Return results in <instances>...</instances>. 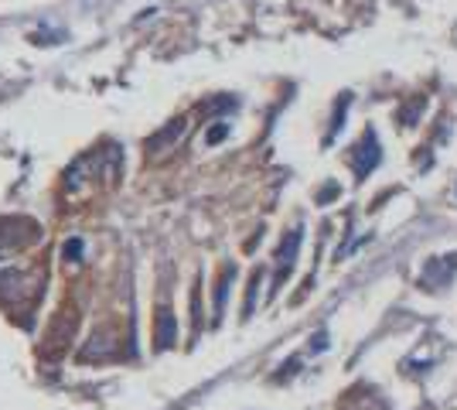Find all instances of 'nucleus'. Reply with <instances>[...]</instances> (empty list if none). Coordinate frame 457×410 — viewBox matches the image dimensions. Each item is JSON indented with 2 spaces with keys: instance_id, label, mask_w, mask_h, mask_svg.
Returning <instances> with one entry per match:
<instances>
[{
  "instance_id": "1",
  "label": "nucleus",
  "mask_w": 457,
  "mask_h": 410,
  "mask_svg": "<svg viewBox=\"0 0 457 410\" xmlns=\"http://www.w3.org/2000/svg\"><path fill=\"white\" fill-rule=\"evenodd\" d=\"M82 250H86V246H82V239H69V243H65V260H79V257H82Z\"/></svg>"
}]
</instances>
